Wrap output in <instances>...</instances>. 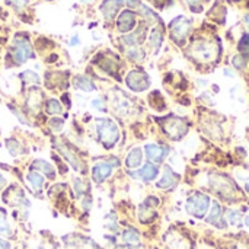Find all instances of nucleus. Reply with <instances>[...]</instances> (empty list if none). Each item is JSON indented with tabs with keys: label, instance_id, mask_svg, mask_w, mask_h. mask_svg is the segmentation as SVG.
<instances>
[{
	"label": "nucleus",
	"instance_id": "1",
	"mask_svg": "<svg viewBox=\"0 0 249 249\" xmlns=\"http://www.w3.org/2000/svg\"><path fill=\"white\" fill-rule=\"evenodd\" d=\"M96 133L101 143L107 147H112L120 137L118 127L114 121L108 118H98L96 120Z\"/></svg>",
	"mask_w": 249,
	"mask_h": 249
},
{
	"label": "nucleus",
	"instance_id": "2",
	"mask_svg": "<svg viewBox=\"0 0 249 249\" xmlns=\"http://www.w3.org/2000/svg\"><path fill=\"white\" fill-rule=\"evenodd\" d=\"M219 48L214 42L207 41L204 38L194 41V44L191 45V54L196 60L198 61H210L214 60V57L217 55Z\"/></svg>",
	"mask_w": 249,
	"mask_h": 249
},
{
	"label": "nucleus",
	"instance_id": "3",
	"mask_svg": "<svg viewBox=\"0 0 249 249\" xmlns=\"http://www.w3.org/2000/svg\"><path fill=\"white\" fill-rule=\"evenodd\" d=\"M210 207V198L201 193H194L187 200V212L197 219H203Z\"/></svg>",
	"mask_w": 249,
	"mask_h": 249
},
{
	"label": "nucleus",
	"instance_id": "4",
	"mask_svg": "<svg viewBox=\"0 0 249 249\" xmlns=\"http://www.w3.org/2000/svg\"><path fill=\"white\" fill-rule=\"evenodd\" d=\"M171 35H172V38L177 41V42H182L185 38H187V35H188V32H190V28H191V22L187 19V18H184V16H179V18H177L175 20H172L171 22Z\"/></svg>",
	"mask_w": 249,
	"mask_h": 249
},
{
	"label": "nucleus",
	"instance_id": "5",
	"mask_svg": "<svg viewBox=\"0 0 249 249\" xmlns=\"http://www.w3.org/2000/svg\"><path fill=\"white\" fill-rule=\"evenodd\" d=\"M127 86L134 92H142L149 88V76L144 71L134 70L127 76Z\"/></svg>",
	"mask_w": 249,
	"mask_h": 249
},
{
	"label": "nucleus",
	"instance_id": "6",
	"mask_svg": "<svg viewBox=\"0 0 249 249\" xmlns=\"http://www.w3.org/2000/svg\"><path fill=\"white\" fill-rule=\"evenodd\" d=\"M13 55H15V60L18 63H25L26 60H29L31 57H34L32 47H31V44H29V41L26 38L25 39H16L15 41Z\"/></svg>",
	"mask_w": 249,
	"mask_h": 249
},
{
	"label": "nucleus",
	"instance_id": "7",
	"mask_svg": "<svg viewBox=\"0 0 249 249\" xmlns=\"http://www.w3.org/2000/svg\"><path fill=\"white\" fill-rule=\"evenodd\" d=\"M163 127H165L166 133L169 134V137H172L174 140H179L188 130L187 123L181 118H169Z\"/></svg>",
	"mask_w": 249,
	"mask_h": 249
},
{
	"label": "nucleus",
	"instance_id": "8",
	"mask_svg": "<svg viewBox=\"0 0 249 249\" xmlns=\"http://www.w3.org/2000/svg\"><path fill=\"white\" fill-rule=\"evenodd\" d=\"M146 150V156L150 162L153 163H162L163 159L169 155V149L163 147V146H158V144H147L144 147Z\"/></svg>",
	"mask_w": 249,
	"mask_h": 249
},
{
	"label": "nucleus",
	"instance_id": "9",
	"mask_svg": "<svg viewBox=\"0 0 249 249\" xmlns=\"http://www.w3.org/2000/svg\"><path fill=\"white\" fill-rule=\"evenodd\" d=\"M112 174V166L109 163H105V162H101V163H96L93 168H92V178L95 182H104L105 179H108Z\"/></svg>",
	"mask_w": 249,
	"mask_h": 249
},
{
	"label": "nucleus",
	"instance_id": "10",
	"mask_svg": "<svg viewBox=\"0 0 249 249\" xmlns=\"http://www.w3.org/2000/svg\"><path fill=\"white\" fill-rule=\"evenodd\" d=\"M158 174H159V169H158V166H156L155 163H146L140 171L131 172V175H133L134 178H140V179L144 181V182L153 181V179L158 177Z\"/></svg>",
	"mask_w": 249,
	"mask_h": 249
},
{
	"label": "nucleus",
	"instance_id": "11",
	"mask_svg": "<svg viewBox=\"0 0 249 249\" xmlns=\"http://www.w3.org/2000/svg\"><path fill=\"white\" fill-rule=\"evenodd\" d=\"M178 181H179V177H178L169 166H166L165 171H163V177H162V179L156 184V187L160 188V190L174 188V187L178 184Z\"/></svg>",
	"mask_w": 249,
	"mask_h": 249
},
{
	"label": "nucleus",
	"instance_id": "12",
	"mask_svg": "<svg viewBox=\"0 0 249 249\" xmlns=\"http://www.w3.org/2000/svg\"><path fill=\"white\" fill-rule=\"evenodd\" d=\"M117 25H118V29L121 32H128L134 28L136 25V15L131 12V10H125L120 15L118 20H117Z\"/></svg>",
	"mask_w": 249,
	"mask_h": 249
},
{
	"label": "nucleus",
	"instance_id": "13",
	"mask_svg": "<svg viewBox=\"0 0 249 249\" xmlns=\"http://www.w3.org/2000/svg\"><path fill=\"white\" fill-rule=\"evenodd\" d=\"M123 3H124V0H105L101 6V10L107 19H112L117 15V12Z\"/></svg>",
	"mask_w": 249,
	"mask_h": 249
},
{
	"label": "nucleus",
	"instance_id": "14",
	"mask_svg": "<svg viewBox=\"0 0 249 249\" xmlns=\"http://www.w3.org/2000/svg\"><path fill=\"white\" fill-rule=\"evenodd\" d=\"M142 159H143V152L140 147H134L125 158V166L130 169H136L142 165Z\"/></svg>",
	"mask_w": 249,
	"mask_h": 249
},
{
	"label": "nucleus",
	"instance_id": "15",
	"mask_svg": "<svg viewBox=\"0 0 249 249\" xmlns=\"http://www.w3.org/2000/svg\"><path fill=\"white\" fill-rule=\"evenodd\" d=\"M32 169H39V171H42L45 175H48V178H54V177H55V171H54V168H53L48 162H45V160H42V159H36V160H34V163H32Z\"/></svg>",
	"mask_w": 249,
	"mask_h": 249
},
{
	"label": "nucleus",
	"instance_id": "16",
	"mask_svg": "<svg viewBox=\"0 0 249 249\" xmlns=\"http://www.w3.org/2000/svg\"><path fill=\"white\" fill-rule=\"evenodd\" d=\"M222 220V207L219 203H213V209L210 210V216L207 217V222L212 225H219V222Z\"/></svg>",
	"mask_w": 249,
	"mask_h": 249
},
{
	"label": "nucleus",
	"instance_id": "17",
	"mask_svg": "<svg viewBox=\"0 0 249 249\" xmlns=\"http://www.w3.org/2000/svg\"><path fill=\"white\" fill-rule=\"evenodd\" d=\"M26 179H28V182H29V185L34 188V190H36V191H39L41 188H42V184H44V178L38 174V172H29L28 174V177H26Z\"/></svg>",
	"mask_w": 249,
	"mask_h": 249
},
{
	"label": "nucleus",
	"instance_id": "18",
	"mask_svg": "<svg viewBox=\"0 0 249 249\" xmlns=\"http://www.w3.org/2000/svg\"><path fill=\"white\" fill-rule=\"evenodd\" d=\"M123 241L127 242L128 245H131V244H139V242H140V235H139L137 231H134L133 228H130V229H125V231L123 232Z\"/></svg>",
	"mask_w": 249,
	"mask_h": 249
},
{
	"label": "nucleus",
	"instance_id": "19",
	"mask_svg": "<svg viewBox=\"0 0 249 249\" xmlns=\"http://www.w3.org/2000/svg\"><path fill=\"white\" fill-rule=\"evenodd\" d=\"M45 111L50 115H58V114L63 112V108H61V104L57 99H48L47 104H45Z\"/></svg>",
	"mask_w": 249,
	"mask_h": 249
},
{
	"label": "nucleus",
	"instance_id": "20",
	"mask_svg": "<svg viewBox=\"0 0 249 249\" xmlns=\"http://www.w3.org/2000/svg\"><path fill=\"white\" fill-rule=\"evenodd\" d=\"M76 86H77L79 89L85 90V92H92V90L95 89V85H93L88 77H85V76H79V77L76 79Z\"/></svg>",
	"mask_w": 249,
	"mask_h": 249
},
{
	"label": "nucleus",
	"instance_id": "21",
	"mask_svg": "<svg viewBox=\"0 0 249 249\" xmlns=\"http://www.w3.org/2000/svg\"><path fill=\"white\" fill-rule=\"evenodd\" d=\"M58 149H60L61 155H63V156H64V158H66V159H67V160H69L70 163H71V166H73V168H74L76 171H79V169H80V166L77 165V163H79V160H77V159H76V158H74V156H73L71 153H69V150H67L66 147L60 146Z\"/></svg>",
	"mask_w": 249,
	"mask_h": 249
},
{
	"label": "nucleus",
	"instance_id": "22",
	"mask_svg": "<svg viewBox=\"0 0 249 249\" xmlns=\"http://www.w3.org/2000/svg\"><path fill=\"white\" fill-rule=\"evenodd\" d=\"M226 220L231 225H239L241 223V213L238 210H229L226 213Z\"/></svg>",
	"mask_w": 249,
	"mask_h": 249
},
{
	"label": "nucleus",
	"instance_id": "23",
	"mask_svg": "<svg viewBox=\"0 0 249 249\" xmlns=\"http://www.w3.org/2000/svg\"><path fill=\"white\" fill-rule=\"evenodd\" d=\"M7 149H9L12 156H18L20 153V144L16 140H9L7 142Z\"/></svg>",
	"mask_w": 249,
	"mask_h": 249
},
{
	"label": "nucleus",
	"instance_id": "24",
	"mask_svg": "<svg viewBox=\"0 0 249 249\" xmlns=\"http://www.w3.org/2000/svg\"><path fill=\"white\" fill-rule=\"evenodd\" d=\"M0 233H3V235H10L9 222L6 220V217H4L3 213H0Z\"/></svg>",
	"mask_w": 249,
	"mask_h": 249
},
{
	"label": "nucleus",
	"instance_id": "25",
	"mask_svg": "<svg viewBox=\"0 0 249 249\" xmlns=\"http://www.w3.org/2000/svg\"><path fill=\"white\" fill-rule=\"evenodd\" d=\"M22 79L26 83H38L39 82V77L34 71H25V73H22Z\"/></svg>",
	"mask_w": 249,
	"mask_h": 249
},
{
	"label": "nucleus",
	"instance_id": "26",
	"mask_svg": "<svg viewBox=\"0 0 249 249\" xmlns=\"http://www.w3.org/2000/svg\"><path fill=\"white\" fill-rule=\"evenodd\" d=\"M150 42H152V45H153L155 48H159V45H160V42H162V35H160V32H159L158 29L153 31V34H152V36H150Z\"/></svg>",
	"mask_w": 249,
	"mask_h": 249
},
{
	"label": "nucleus",
	"instance_id": "27",
	"mask_svg": "<svg viewBox=\"0 0 249 249\" xmlns=\"http://www.w3.org/2000/svg\"><path fill=\"white\" fill-rule=\"evenodd\" d=\"M92 108H95V109H96V111H99V112L107 111V108H105V105H104V102H102V99H101V98H96V99H93V101H92Z\"/></svg>",
	"mask_w": 249,
	"mask_h": 249
},
{
	"label": "nucleus",
	"instance_id": "28",
	"mask_svg": "<svg viewBox=\"0 0 249 249\" xmlns=\"http://www.w3.org/2000/svg\"><path fill=\"white\" fill-rule=\"evenodd\" d=\"M239 50L249 53V35H245L239 42Z\"/></svg>",
	"mask_w": 249,
	"mask_h": 249
},
{
	"label": "nucleus",
	"instance_id": "29",
	"mask_svg": "<svg viewBox=\"0 0 249 249\" xmlns=\"http://www.w3.org/2000/svg\"><path fill=\"white\" fill-rule=\"evenodd\" d=\"M193 10H201V0H187Z\"/></svg>",
	"mask_w": 249,
	"mask_h": 249
},
{
	"label": "nucleus",
	"instance_id": "30",
	"mask_svg": "<svg viewBox=\"0 0 249 249\" xmlns=\"http://www.w3.org/2000/svg\"><path fill=\"white\" fill-rule=\"evenodd\" d=\"M9 4L15 6V7H23L28 4V0H6Z\"/></svg>",
	"mask_w": 249,
	"mask_h": 249
},
{
	"label": "nucleus",
	"instance_id": "31",
	"mask_svg": "<svg viewBox=\"0 0 249 249\" xmlns=\"http://www.w3.org/2000/svg\"><path fill=\"white\" fill-rule=\"evenodd\" d=\"M74 184H76V193H77V196H80V194H83V191H85V184L80 181V179H76L74 181Z\"/></svg>",
	"mask_w": 249,
	"mask_h": 249
},
{
	"label": "nucleus",
	"instance_id": "32",
	"mask_svg": "<svg viewBox=\"0 0 249 249\" xmlns=\"http://www.w3.org/2000/svg\"><path fill=\"white\" fill-rule=\"evenodd\" d=\"M233 63H235V66H236V67H239V69H242V67H244V60H242V57H235Z\"/></svg>",
	"mask_w": 249,
	"mask_h": 249
},
{
	"label": "nucleus",
	"instance_id": "33",
	"mask_svg": "<svg viewBox=\"0 0 249 249\" xmlns=\"http://www.w3.org/2000/svg\"><path fill=\"white\" fill-rule=\"evenodd\" d=\"M0 249H10V244L4 239H0Z\"/></svg>",
	"mask_w": 249,
	"mask_h": 249
},
{
	"label": "nucleus",
	"instance_id": "34",
	"mask_svg": "<svg viewBox=\"0 0 249 249\" xmlns=\"http://www.w3.org/2000/svg\"><path fill=\"white\" fill-rule=\"evenodd\" d=\"M114 249H137V248H134L133 245H118V247H115Z\"/></svg>",
	"mask_w": 249,
	"mask_h": 249
},
{
	"label": "nucleus",
	"instance_id": "35",
	"mask_svg": "<svg viewBox=\"0 0 249 249\" xmlns=\"http://www.w3.org/2000/svg\"><path fill=\"white\" fill-rule=\"evenodd\" d=\"M4 185H6V179H4V177H1V175H0V190H1Z\"/></svg>",
	"mask_w": 249,
	"mask_h": 249
},
{
	"label": "nucleus",
	"instance_id": "36",
	"mask_svg": "<svg viewBox=\"0 0 249 249\" xmlns=\"http://www.w3.org/2000/svg\"><path fill=\"white\" fill-rule=\"evenodd\" d=\"M245 23H247V26H248L249 29V15H247V18H245Z\"/></svg>",
	"mask_w": 249,
	"mask_h": 249
},
{
	"label": "nucleus",
	"instance_id": "37",
	"mask_svg": "<svg viewBox=\"0 0 249 249\" xmlns=\"http://www.w3.org/2000/svg\"><path fill=\"white\" fill-rule=\"evenodd\" d=\"M247 190H248V193H249V182L247 184Z\"/></svg>",
	"mask_w": 249,
	"mask_h": 249
}]
</instances>
